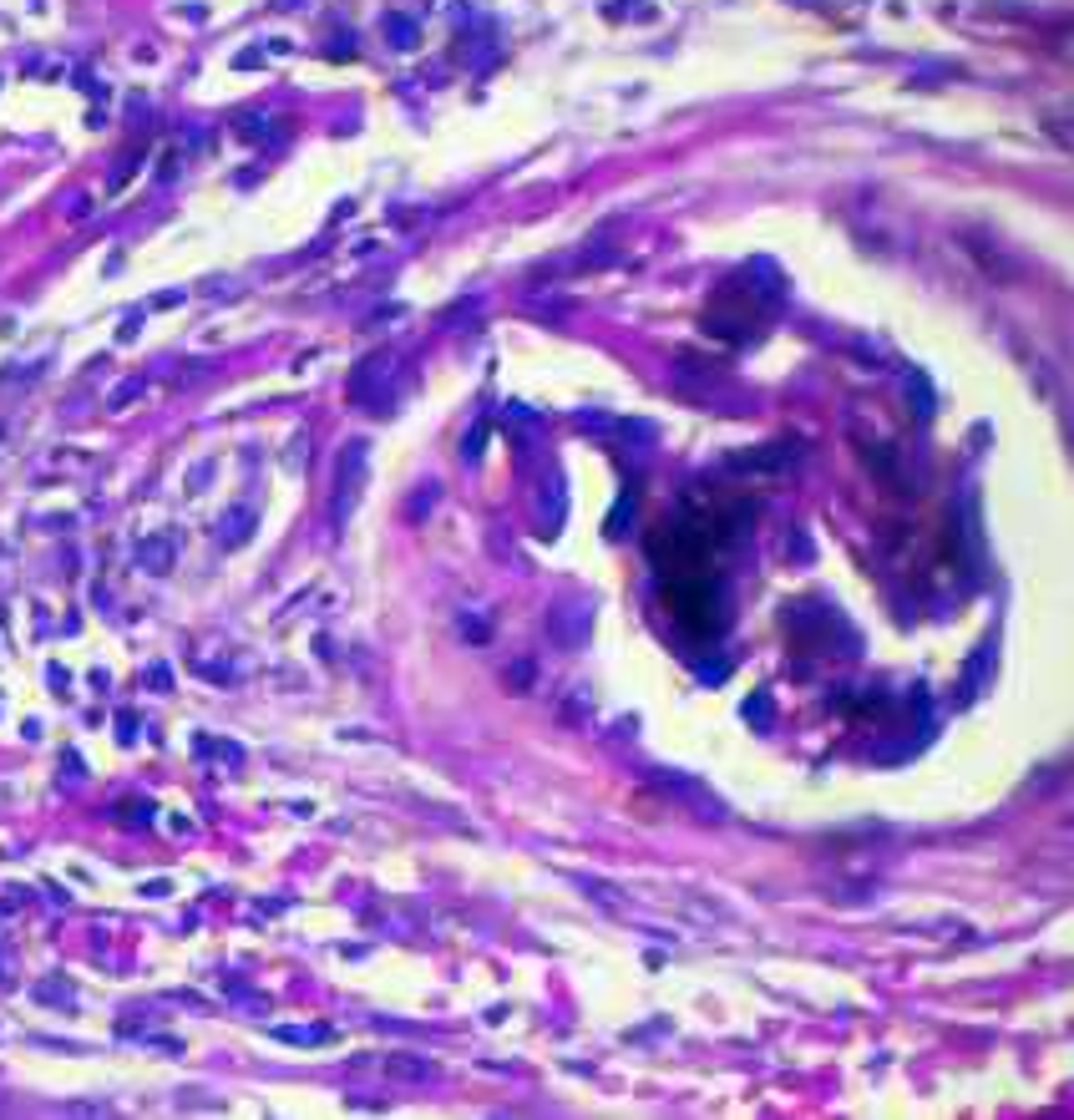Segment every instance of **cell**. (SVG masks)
I'll use <instances>...</instances> for the list:
<instances>
[{"label":"cell","instance_id":"1","mask_svg":"<svg viewBox=\"0 0 1074 1120\" xmlns=\"http://www.w3.org/2000/svg\"><path fill=\"white\" fill-rule=\"evenodd\" d=\"M669 613L679 619V624H689V629H715V589H705V583H679V589L669 593Z\"/></svg>","mask_w":1074,"mask_h":1120}]
</instances>
